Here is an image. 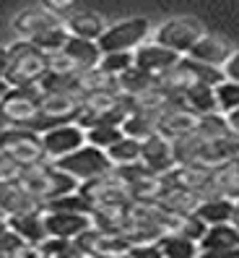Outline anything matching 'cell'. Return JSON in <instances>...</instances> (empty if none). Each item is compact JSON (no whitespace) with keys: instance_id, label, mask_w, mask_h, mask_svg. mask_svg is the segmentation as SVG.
Returning <instances> with one entry per match:
<instances>
[{"instance_id":"24","label":"cell","mask_w":239,"mask_h":258,"mask_svg":"<svg viewBox=\"0 0 239 258\" xmlns=\"http://www.w3.org/2000/svg\"><path fill=\"white\" fill-rule=\"evenodd\" d=\"M117 89L123 94H128V97H141V94H146L148 89H154L156 86V79L154 76H148V73H143L141 68H136V66H130L125 73H120L117 76Z\"/></svg>"},{"instance_id":"19","label":"cell","mask_w":239,"mask_h":258,"mask_svg":"<svg viewBox=\"0 0 239 258\" xmlns=\"http://www.w3.org/2000/svg\"><path fill=\"white\" fill-rule=\"evenodd\" d=\"M234 245H239V227L234 222L208 224L203 237L198 240L200 250H221V248H234Z\"/></svg>"},{"instance_id":"45","label":"cell","mask_w":239,"mask_h":258,"mask_svg":"<svg viewBox=\"0 0 239 258\" xmlns=\"http://www.w3.org/2000/svg\"><path fill=\"white\" fill-rule=\"evenodd\" d=\"M104 258H128L125 253H117V255H104Z\"/></svg>"},{"instance_id":"8","label":"cell","mask_w":239,"mask_h":258,"mask_svg":"<svg viewBox=\"0 0 239 258\" xmlns=\"http://www.w3.org/2000/svg\"><path fill=\"white\" fill-rule=\"evenodd\" d=\"M42 154L50 157V159H60L76 151L78 146L86 144V131L78 125V123H57L52 128H47L42 136Z\"/></svg>"},{"instance_id":"43","label":"cell","mask_w":239,"mask_h":258,"mask_svg":"<svg viewBox=\"0 0 239 258\" xmlns=\"http://www.w3.org/2000/svg\"><path fill=\"white\" fill-rule=\"evenodd\" d=\"M6 230H8V219H6V217H0V235H3Z\"/></svg>"},{"instance_id":"48","label":"cell","mask_w":239,"mask_h":258,"mask_svg":"<svg viewBox=\"0 0 239 258\" xmlns=\"http://www.w3.org/2000/svg\"><path fill=\"white\" fill-rule=\"evenodd\" d=\"M236 162H239V159H236Z\"/></svg>"},{"instance_id":"3","label":"cell","mask_w":239,"mask_h":258,"mask_svg":"<svg viewBox=\"0 0 239 258\" xmlns=\"http://www.w3.org/2000/svg\"><path fill=\"white\" fill-rule=\"evenodd\" d=\"M55 167L60 172L70 175L73 180H78V183H86V180H94V177H101V175L112 172L114 164L109 162V157H107L104 149L83 144L76 151H70V154L55 159Z\"/></svg>"},{"instance_id":"13","label":"cell","mask_w":239,"mask_h":258,"mask_svg":"<svg viewBox=\"0 0 239 258\" xmlns=\"http://www.w3.org/2000/svg\"><path fill=\"white\" fill-rule=\"evenodd\" d=\"M29 211H44V204L32 196L29 190H24L16 180L0 183V217H19V214H29Z\"/></svg>"},{"instance_id":"34","label":"cell","mask_w":239,"mask_h":258,"mask_svg":"<svg viewBox=\"0 0 239 258\" xmlns=\"http://www.w3.org/2000/svg\"><path fill=\"white\" fill-rule=\"evenodd\" d=\"M221 73H223V79L239 84V50H234V52L226 57V63L221 66Z\"/></svg>"},{"instance_id":"14","label":"cell","mask_w":239,"mask_h":258,"mask_svg":"<svg viewBox=\"0 0 239 258\" xmlns=\"http://www.w3.org/2000/svg\"><path fill=\"white\" fill-rule=\"evenodd\" d=\"M234 52V47L223 39V37H216V34H200L198 42L187 50V57L195 60V63H203V66H211V68H221L226 63V57Z\"/></svg>"},{"instance_id":"47","label":"cell","mask_w":239,"mask_h":258,"mask_svg":"<svg viewBox=\"0 0 239 258\" xmlns=\"http://www.w3.org/2000/svg\"><path fill=\"white\" fill-rule=\"evenodd\" d=\"M0 258H8V255H6V253H0Z\"/></svg>"},{"instance_id":"46","label":"cell","mask_w":239,"mask_h":258,"mask_svg":"<svg viewBox=\"0 0 239 258\" xmlns=\"http://www.w3.org/2000/svg\"><path fill=\"white\" fill-rule=\"evenodd\" d=\"M52 258H78V255H70V253H65V255H52Z\"/></svg>"},{"instance_id":"30","label":"cell","mask_w":239,"mask_h":258,"mask_svg":"<svg viewBox=\"0 0 239 258\" xmlns=\"http://www.w3.org/2000/svg\"><path fill=\"white\" fill-rule=\"evenodd\" d=\"M133 66V52H104L99 60V71L109 79H117L120 73H125Z\"/></svg>"},{"instance_id":"38","label":"cell","mask_w":239,"mask_h":258,"mask_svg":"<svg viewBox=\"0 0 239 258\" xmlns=\"http://www.w3.org/2000/svg\"><path fill=\"white\" fill-rule=\"evenodd\" d=\"M223 117H226V125H229V131L239 136V107H236V110H231V112H223Z\"/></svg>"},{"instance_id":"32","label":"cell","mask_w":239,"mask_h":258,"mask_svg":"<svg viewBox=\"0 0 239 258\" xmlns=\"http://www.w3.org/2000/svg\"><path fill=\"white\" fill-rule=\"evenodd\" d=\"M205 227H208V224H203L195 214H182V217L177 219V232L185 235V237H190V240H195V242L203 237Z\"/></svg>"},{"instance_id":"4","label":"cell","mask_w":239,"mask_h":258,"mask_svg":"<svg viewBox=\"0 0 239 258\" xmlns=\"http://www.w3.org/2000/svg\"><path fill=\"white\" fill-rule=\"evenodd\" d=\"M151 32H154L151 21L136 16V19H125V21L107 26L101 32V37L96 39V44H99L101 55L104 52H133L151 37Z\"/></svg>"},{"instance_id":"7","label":"cell","mask_w":239,"mask_h":258,"mask_svg":"<svg viewBox=\"0 0 239 258\" xmlns=\"http://www.w3.org/2000/svg\"><path fill=\"white\" fill-rule=\"evenodd\" d=\"M39 99H42V89L37 84L11 86L8 94L0 99V104H3L11 125H29L34 117H39Z\"/></svg>"},{"instance_id":"12","label":"cell","mask_w":239,"mask_h":258,"mask_svg":"<svg viewBox=\"0 0 239 258\" xmlns=\"http://www.w3.org/2000/svg\"><path fill=\"white\" fill-rule=\"evenodd\" d=\"M179 57H182V55H177V52H172L167 47H161V44H156V42H151V44L143 42L141 47L133 50V66L141 68L148 76H154V79H159V76L167 73Z\"/></svg>"},{"instance_id":"39","label":"cell","mask_w":239,"mask_h":258,"mask_svg":"<svg viewBox=\"0 0 239 258\" xmlns=\"http://www.w3.org/2000/svg\"><path fill=\"white\" fill-rule=\"evenodd\" d=\"M6 68H8V52L0 50V79H6Z\"/></svg>"},{"instance_id":"41","label":"cell","mask_w":239,"mask_h":258,"mask_svg":"<svg viewBox=\"0 0 239 258\" xmlns=\"http://www.w3.org/2000/svg\"><path fill=\"white\" fill-rule=\"evenodd\" d=\"M8 89H11V84H8L6 79H0V99H3V97L8 94Z\"/></svg>"},{"instance_id":"18","label":"cell","mask_w":239,"mask_h":258,"mask_svg":"<svg viewBox=\"0 0 239 258\" xmlns=\"http://www.w3.org/2000/svg\"><path fill=\"white\" fill-rule=\"evenodd\" d=\"M203 224H221V222H231L234 217V201L223 199V196H208V199H200L192 209Z\"/></svg>"},{"instance_id":"44","label":"cell","mask_w":239,"mask_h":258,"mask_svg":"<svg viewBox=\"0 0 239 258\" xmlns=\"http://www.w3.org/2000/svg\"><path fill=\"white\" fill-rule=\"evenodd\" d=\"M81 258H104V255H101V253H83Z\"/></svg>"},{"instance_id":"31","label":"cell","mask_w":239,"mask_h":258,"mask_svg":"<svg viewBox=\"0 0 239 258\" xmlns=\"http://www.w3.org/2000/svg\"><path fill=\"white\" fill-rule=\"evenodd\" d=\"M216 92V104H218V112H231L239 107V84L223 79L213 86Z\"/></svg>"},{"instance_id":"21","label":"cell","mask_w":239,"mask_h":258,"mask_svg":"<svg viewBox=\"0 0 239 258\" xmlns=\"http://www.w3.org/2000/svg\"><path fill=\"white\" fill-rule=\"evenodd\" d=\"M182 104L190 107L195 115H213L218 112V104H216V92L211 84H195L182 92Z\"/></svg>"},{"instance_id":"22","label":"cell","mask_w":239,"mask_h":258,"mask_svg":"<svg viewBox=\"0 0 239 258\" xmlns=\"http://www.w3.org/2000/svg\"><path fill=\"white\" fill-rule=\"evenodd\" d=\"M65 29L70 37H78V39H99L101 32L107 26H104L101 16H96V13L91 11H81V13H73V16L65 21Z\"/></svg>"},{"instance_id":"27","label":"cell","mask_w":239,"mask_h":258,"mask_svg":"<svg viewBox=\"0 0 239 258\" xmlns=\"http://www.w3.org/2000/svg\"><path fill=\"white\" fill-rule=\"evenodd\" d=\"M107 151V157L112 164H130V162H141V141L130 139V136H123L117 144H112Z\"/></svg>"},{"instance_id":"37","label":"cell","mask_w":239,"mask_h":258,"mask_svg":"<svg viewBox=\"0 0 239 258\" xmlns=\"http://www.w3.org/2000/svg\"><path fill=\"white\" fill-rule=\"evenodd\" d=\"M198 258H239V245L221 248V250H200Z\"/></svg>"},{"instance_id":"2","label":"cell","mask_w":239,"mask_h":258,"mask_svg":"<svg viewBox=\"0 0 239 258\" xmlns=\"http://www.w3.org/2000/svg\"><path fill=\"white\" fill-rule=\"evenodd\" d=\"M8 52V68H6V81L11 86H32L39 84V79L47 73L50 55L37 50L32 42H19Z\"/></svg>"},{"instance_id":"1","label":"cell","mask_w":239,"mask_h":258,"mask_svg":"<svg viewBox=\"0 0 239 258\" xmlns=\"http://www.w3.org/2000/svg\"><path fill=\"white\" fill-rule=\"evenodd\" d=\"M16 183L29 190L32 196L44 204L50 199H57V196H65V193H73L78 188V180H73L70 175L60 172L55 164H29L16 175Z\"/></svg>"},{"instance_id":"29","label":"cell","mask_w":239,"mask_h":258,"mask_svg":"<svg viewBox=\"0 0 239 258\" xmlns=\"http://www.w3.org/2000/svg\"><path fill=\"white\" fill-rule=\"evenodd\" d=\"M123 128L120 125H91L86 128V144L99 146V149H109L112 144H117L123 139Z\"/></svg>"},{"instance_id":"6","label":"cell","mask_w":239,"mask_h":258,"mask_svg":"<svg viewBox=\"0 0 239 258\" xmlns=\"http://www.w3.org/2000/svg\"><path fill=\"white\" fill-rule=\"evenodd\" d=\"M203 32L205 29L198 19H172L154 32V42L177 55H187V50L198 42Z\"/></svg>"},{"instance_id":"36","label":"cell","mask_w":239,"mask_h":258,"mask_svg":"<svg viewBox=\"0 0 239 258\" xmlns=\"http://www.w3.org/2000/svg\"><path fill=\"white\" fill-rule=\"evenodd\" d=\"M73 3H76V0H42L44 11L55 13V16H63V13H68V11L73 8Z\"/></svg>"},{"instance_id":"16","label":"cell","mask_w":239,"mask_h":258,"mask_svg":"<svg viewBox=\"0 0 239 258\" xmlns=\"http://www.w3.org/2000/svg\"><path fill=\"white\" fill-rule=\"evenodd\" d=\"M63 52L78 71H91L99 66L101 60V50L94 39H78V37H68V42L63 44Z\"/></svg>"},{"instance_id":"35","label":"cell","mask_w":239,"mask_h":258,"mask_svg":"<svg viewBox=\"0 0 239 258\" xmlns=\"http://www.w3.org/2000/svg\"><path fill=\"white\" fill-rule=\"evenodd\" d=\"M8 258H44V253H42L39 245H34V242H21Z\"/></svg>"},{"instance_id":"9","label":"cell","mask_w":239,"mask_h":258,"mask_svg":"<svg viewBox=\"0 0 239 258\" xmlns=\"http://www.w3.org/2000/svg\"><path fill=\"white\" fill-rule=\"evenodd\" d=\"M81 97H83L81 89H50V92H42L39 115L52 120V123H68V117L78 115Z\"/></svg>"},{"instance_id":"40","label":"cell","mask_w":239,"mask_h":258,"mask_svg":"<svg viewBox=\"0 0 239 258\" xmlns=\"http://www.w3.org/2000/svg\"><path fill=\"white\" fill-rule=\"evenodd\" d=\"M11 125V120H8V115H6V110H3V104H0V131H6Z\"/></svg>"},{"instance_id":"11","label":"cell","mask_w":239,"mask_h":258,"mask_svg":"<svg viewBox=\"0 0 239 258\" xmlns=\"http://www.w3.org/2000/svg\"><path fill=\"white\" fill-rule=\"evenodd\" d=\"M141 162L148 167L151 175H159V172H169L174 167V144L172 139L161 133H151L148 139L141 141Z\"/></svg>"},{"instance_id":"17","label":"cell","mask_w":239,"mask_h":258,"mask_svg":"<svg viewBox=\"0 0 239 258\" xmlns=\"http://www.w3.org/2000/svg\"><path fill=\"white\" fill-rule=\"evenodd\" d=\"M57 24H63L60 16H55V13L44 11V8H29V11L19 13V16L13 19V29H16V34H21L24 39H32V37L42 34L44 29L57 26Z\"/></svg>"},{"instance_id":"10","label":"cell","mask_w":239,"mask_h":258,"mask_svg":"<svg viewBox=\"0 0 239 258\" xmlns=\"http://www.w3.org/2000/svg\"><path fill=\"white\" fill-rule=\"evenodd\" d=\"M44 232L50 237H65L73 240L81 232L91 230V214H81V211H42Z\"/></svg>"},{"instance_id":"33","label":"cell","mask_w":239,"mask_h":258,"mask_svg":"<svg viewBox=\"0 0 239 258\" xmlns=\"http://www.w3.org/2000/svg\"><path fill=\"white\" fill-rule=\"evenodd\" d=\"M125 255L128 258H164L156 242H133Z\"/></svg>"},{"instance_id":"5","label":"cell","mask_w":239,"mask_h":258,"mask_svg":"<svg viewBox=\"0 0 239 258\" xmlns=\"http://www.w3.org/2000/svg\"><path fill=\"white\" fill-rule=\"evenodd\" d=\"M0 154L11 159L13 164H19L21 170L29 164L42 162V141L37 131H29L24 125H8L6 131H0Z\"/></svg>"},{"instance_id":"26","label":"cell","mask_w":239,"mask_h":258,"mask_svg":"<svg viewBox=\"0 0 239 258\" xmlns=\"http://www.w3.org/2000/svg\"><path fill=\"white\" fill-rule=\"evenodd\" d=\"M68 29H65V24H57V26H50V29H44L42 34H37V37H32V39H26V42H32L37 50H42L44 55H55V52H60L63 50V44L68 42Z\"/></svg>"},{"instance_id":"15","label":"cell","mask_w":239,"mask_h":258,"mask_svg":"<svg viewBox=\"0 0 239 258\" xmlns=\"http://www.w3.org/2000/svg\"><path fill=\"white\" fill-rule=\"evenodd\" d=\"M203 188H213L211 196H223L229 201H239V162H221L211 167Z\"/></svg>"},{"instance_id":"28","label":"cell","mask_w":239,"mask_h":258,"mask_svg":"<svg viewBox=\"0 0 239 258\" xmlns=\"http://www.w3.org/2000/svg\"><path fill=\"white\" fill-rule=\"evenodd\" d=\"M91 201L86 196L78 193V188L73 193H65V196H57V199H50L44 201V211H81V214H91Z\"/></svg>"},{"instance_id":"20","label":"cell","mask_w":239,"mask_h":258,"mask_svg":"<svg viewBox=\"0 0 239 258\" xmlns=\"http://www.w3.org/2000/svg\"><path fill=\"white\" fill-rule=\"evenodd\" d=\"M8 227L24 242H34V245H39V242L47 237V232H44V222H42V211H29V214L8 217Z\"/></svg>"},{"instance_id":"25","label":"cell","mask_w":239,"mask_h":258,"mask_svg":"<svg viewBox=\"0 0 239 258\" xmlns=\"http://www.w3.org/2000/svg\"><path fill=\"white\" fill-rule=\"evenodd\" d=\"M120 128H123V133L130 136V139L143 141V139H148L151 133H156V117L146 115V112H141V110H130V112L125 115V120L120 123Z\"/></svg>"},{"instance_id":"23","label":"cell","mask_w":239,"mask_h":258,"mask_svg":"<svg viewBox=\"0 0 239 258\" xmlns=\"http://www.w3.org/2000/svg\"><path fill=\"white\" fill-rule=\"evenodd\" d=\"M156 245L161 250L164 258H198L200 248L195 240H190L179 232H172V235H161L156 240Z\"/></svg>"},{"instance_id":"42","label":"cell","mask_w":239,"mask_h":258,"mask_svg":"<svg viewBox=\"0 0 239 258\" xmlns=\"http://www.w3.org/2000/svg\"><path fill=\"white\" fill-rule=\"evenodd\" d=\"M231 222L239 227V201H234V217H231Z\"/></svg>"}]
</instances>
